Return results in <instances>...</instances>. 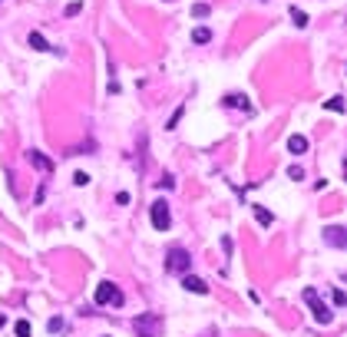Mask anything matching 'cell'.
Instances as JSON below:
<instances>
[{
  "instance_id": "1",
  "label": "cell",
  "mask_w": 347,
  "mask_h": 337,
  "mask_svg": "<svg viewBox=\"0 0 347 337\" xmlns=\"http://www.w3.org/2000/svg\"><path fill=\"white\" fill-rule=\"evenodd\" d=\"M133 331L136 337H162V318L156 311H145L133 321Z\"/></svg>"
},
{
  "instance_id": "2",
  "label": "cell",
  "mask_w": 347,
  "mask_h": 337,
  "mask_svg": "<svg viewBox=\"0 0 347 337\" xmlns=\"http://www.w3.org/2000/svg\"><path fill=\"white\" fill-rule=\"evenodd\" d=\"M189 268H192V258H189L185 248H172L169 255H165V271H169V275H189Z\"/></svg>"
},
{
  "instance_id": "3",
  "label": "cell",
  "mask_w": 347,
  "mask_h": 337,
  "mask_svg": "<svg viewBox=\"0 0 347 337\" xmlns=\"http://www.w3.org/2000/svg\"><path fill=\"white\" fill-rule=\"evenodd\" d=\"M93 301H96V304H113V307H119L126 298H122V291L113 284V281H100V284H96Z\"/></svg>"
},
{
  "instance_id": "4",
  "label": "cell",
  "mask_w": 347,
  "mask_h": 337,
  "mask_svg": "<svg viewBox=\"0 0 347 337\" xmlns=\"http://www.w3.org/2000/svg\"><path fill=\"white\" fill-rule=\"evenodd\" d=\"M304 301L311 304V311H314V321H317V324H331V321H334L331 307L324 304L321 298H317V291H314V287H304Z\"/></svg>"
},
{
  "instance_id": "5",
  "label": "cell",
  "mask_w": 347,
  "mask_h": 337,
  "mask_svg": "<svg viewBox=\"0 0 347 337\" xmlns=\"http://www.w3.org/2000/svg\"><path fill=\"white\" fill-rule=\"evenodd\" d=\"M149 219H152V225H156V231H169V228H172V212H169V202H165V199L152 202Z\"/></svg>"
},
{
  "instance_id": "6",
  "label": "cell",
  "mask_w": 347,
  "mask_h": 337,
  "mask_svg": "<svg viewBox=\"0 0 347 337\" xmlns=\"http://www.w3.org/2000/svg\"><path fill=\"white\" fill-rule=\"evenodd\" d=\"M324 242L334 245V248H344V245H347L344 228H341V225H328V228H324Z\"/></svg>"
},
{
  "instance_id": "7",
  "label": "cell",
  "mask_w": 347,
  "mask_h": 337,
  "mask_svg": "<svg viewBox=\"0 0 347 337\" xmlns=\"http://www.w3.org/2000/svg\"><path fill=\"white\" fill-rule=\"evenodd\" d=\"M182 287H185V291H195V294H208V284H205L202 278H195V275H185L182 278Z\"/></svg>"
},
{
  "instance_id": "8",
  "label": "cell",
  "mask_w": 347,
  "mask_h": 337,
  "mask_svg": "<svg viewBox=\"0 0 347 337\" xmlns=\"http://www.w3.org/2000/svg\"><path fill=\"white\" fill-rule=\"evenodd\" d=\"M27 159H30V162L40 168V172H50V168H53V162L43 156V152H37V149H30V152H27Z\"/></svg>"
},
{
  "instance_id": "9",
  "label": "cell",
  "mask_w": 347,
  "mask_h": 337,
  "mask_svg": "<svg viewBox=\"0 0 347 337\" xmlns=\"http://www.w3.org/2000/svg\"><path fill=\"white\" fill-rule=\"evenodd\" d=\"M27 43L33 46V50H40V53H46V50H53L50 43H46V37L43 33H37V30H30V37H27Z\"/></svg>"
},
{
  "instance_id": "10",
  "label": "cell",
  "mask_w": 347,
  "mask_h": 337,
  "mask_svg": "<svg viewBox=\"0 0 347 337\" xmlns=\"http://www.w3.org/2000/svg\"><path fill=\"white\" fill-rule=\"evenodd\" d=\"M288 149L294 152V156H301V152H308V136H298V132H294V136L288 139Z\"/></svg>"
},
{
  "instance_id": "11",
  "label": "cell",
  "mask_w": 347,
  "mask_h": 337,
  "mask_svg": "<svg viewBox=\"0 0 347 337\" xmlns=\"http://www.w3.org/2000/svg\"><path fill=\"white\" fill-rule=\"evenodd\" d=\"M225 106H232V109H248V96H241V93H228L225 96Z\"/></svg>"
},
{
  "instance_id": "12",
  "label": "cell",
  "mask_w": 347,
  "mask_h": 337,
  "mask_svg": "<svg viewBox=\"0 0 347 337\" xmlns=\"http://www.w3.org/2000/svg\"><path fill=\"white\" fill-rule=\"evenodd\" d=\"M255 219H258V225H265V228H271V222H275V215L268 212L265 205H255Z\"/></svg>"
},
{
  "instance_id": "13",
  "label": "cell",
  "mask_w": 347,
  "mask_h": 337,
  "mask_svg": "<svg viewBox=\"0 0 347 337\" xmlns=\"http://www.w3.org/2000/svg\"><path fill=\"white\" fill-rule=\"evenodd\" d=\"M192 40H195V43H208V40H212V30H208V27H195V30H192Z\"/></svg>"
},
{
  "instance_id": "14",
  "label": "cell",
  "mask_w": 347,
  "mask_h": 337,
  "mask_svg": "<svg viewBox=\"0 0 347 337\" xmlns=\"http://www.w3.org/2000/svg\"><path fill=\"white\" fill-rule=\"evenodd\" d=\"M291 20H294V27H301V30L308 27V13L304 10H294V7H291Z\"/></svg>"
},
{
  "instance_id": "15",
  "label": "cell",
  "mask_w": 347,
  "mask_h": 337,
  "mask_svg": "<svg viewBox=\"0 0 347 337\" xmlns=\"http://www.w3.org/2000/svg\"><path fill=\"white\" fill-rule=\"evenodd\" d=\"M328 109H331V112H344V100H341V96H331V100H328Z\"/></svg>"
},
{
  "instance_id": "16",
  "label": "cell",
  "mask_w": 347,
  "mask_h": 337,
  "mask_svg": "<svg viewBox=\"0 0 347 337\" xmlns=\"http://www.w3.org/2000/svg\"><path fill=\"white\" fill-rule=\"evenodd\" d=\"M13 331H17V337H30V321H17Z\"/></svg>"
},
{
  "instance_id": "17",
  "label": "cell",
  "mask_w": 347,
  "mask_h": 337,
  "mask_svg": "<svg viewBox=\"0 0 347 337\" xmlns=\"http://www.w3.org/2000/svg\"><path fill=\"white\" fill-rule=\"evenodd\" d=\"M46 327H50V334H60V331H63V318H50V324H46Z\"/></svg>"
},
{
  "instance_id": "18",
  "label": "cell",
  "mask_w": 347,
  "mask_h": 337,
  "mask_svg": "<svg viewBox=\"0 0 347 337\" xmlns=\"http://www.w3.org/2000/svg\"><path fill=\"white\" fill-rule=\"evenodd\" d=\"M192 13H195V17H208L212 10H208V4H195V7H192Z\"/></svg>"
},
{
  "instance_id": "19",
  "label": "cell",
  "mask_w": 347,
  "mask_h": 337,
  "mask_svg": "<svg viewBox=\"0 0 347 337\" xmlns=\"http://www.w3.org/2000/svg\"><path fill=\"white\" fill-rule=\"evenodd\" d=\"M288 175L298 182V179H304V168H301V165H291V168H288Z\"/></svg>"
},
{
  "instance_id": "20",
  "label": "cell",
  "mask_w": 347,
  "mask_h": 337,
  "mask_svg": "<svg viewBox=\"0 0 347 337\" xmlns=\"http://www.w3.org/2000/svg\"><path fill=\"white\" fill-rule=\"evenodd\" d=\"M73 182H76V185H89V175H86V172H76Z\"/></svg>"
},
{
  "instance_id": "21",
  "label": "cell",
  "mask_w": 347,
  "mask_h": 337,
  "mask_svg": "<svg viewBox=\"0 0 347 337\" xmlns=\"http://www.w3.org/2000/svg\"><path fill=\"white\" fill-rule=\"evenodd\" d=\"M334 304H337V307L347 304V294H344V291H334Z\"/></svg>"
},
{
  "instance_id": "22",
  "label": "cell",
  "mask_w": 347,
  "mask_h": 337,
  "mask_svg": "<svg viewBox=\"0 0 347 337\" xmlns=\"http://www.w3.org/2000/svg\"><path fill=\"white\" fill-rule=\"evenodd\" d=\"M80 10H83V4H69V7H66V13H69V17H76Z\"/></svg>"
},
{
  "instance_id": "23",
  "label": "cell",
  "mask_w": 347,
  "mask_h": 337,
  "mask_svg": "<svg viewBox=\"0 0 347 337\" xmlns=\"http://www.w3.org/2000/svg\"><path fill=\"white\" fill-rule=\"evenodd\" d=\"M0 327H4V314H0Z\"/></svg>"
}]
</instances>
